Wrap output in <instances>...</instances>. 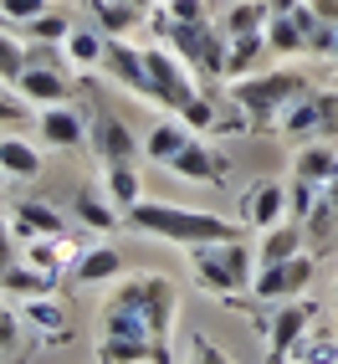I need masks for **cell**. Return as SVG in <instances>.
Segmentation results:
<instances>
[{"mask_svg":"<svg viewBox=\"0 0 338 364\" xmlns=\"http://www.w3.org/2000/svg\"><path fill=\"white\" fill-rule=\"evenodd\" d=\"M143 62H149V92H143V103H154V108H169V113H180L190 98H195V72H190V62L175 52V46H143Z\"/></svg>","mask_w":338,"mask_h":364,"instance_id":"5b68a950","label":"cell"},{"mask_svg":"<svg viewBox=\"0 0 338 364\" xmlns=\"http://www.w3.org/2000/svg\"><path fill=\"white\" fill-rule=\"evenodd\" d=\"M26 318H31L41 333H52V338H67V313H62L52 298H46V293H36V298L26 303Z\"/></svg>","mask_w":338,"mask_h":364,"instance_id":"4dcf8cb0","label":"cell"},{"mask_svg":"<svg viewBox=\"0 0 338 364\" xmlns=\"http://www.w3.org/2000/svg\"><path fill=\"white\" fill-rule=\"evenodd\" d=\"M11 215H16V221H11L16 236H31V241L36 236H62V215L52 205H41V200H21Z\"/></svg>","mask_w":338,"mask_h":364,"instance_id":"cb8c5ba5","label":"cell"},{"mask_svg":"<svg viewBox=\"0 0 338 364\" xmlns=\"http://www.w3.org/2000/svg\"><path fill=\"white\" fill-rule=\"evenodd\" d=\"M267 31H251V36H231V52H226V77H246L256 67V57H267Z\"/></svg>","mask_w":338,"mask_h":364,"instance_id":"4316f807","label":"cell"},{"mask_svg":"<svg viewBox=\"0 0 338 364\" xmlns=\"http://www.w3.org/2000/svg\"><path fill=\"white\" fill-rule=\"evenodd\" d=\"M92 354H98L103 364H138V359H164L169 349L154 344V338H133V333H103Z\"/></svg>","mask_w":338,"mask_h":364,"instance_id":"e0dca14e","label":"cell"},{"mask_svg":"<svg viewBox=\"0 0 338 364\" xmlns=\"http://www.w3.org/2000/svg\"><path fill=\"white\" fill-rule=\"evenodd\" d=\"M16 344H21V318L0 303V354H16Z\"/></svg>","mask_w":338,"mask_h":364,"instance_id":"74e56055","label":"cell"},{"mask_svg":"<svg viewBox=\"0 0 338 364\" xmlns=\"http://www.w3.org/2000/svg\"><path fill=\"white\" fill-rule=\"evenodd\" d=\"M0 175H6V180H36L41 175V149L31 139L6 134V139H0Z\"/></svg>","mask_w":338,"mask_h":364,"instance_id":"ac0fdd59","label":"cell"},{"mask_svg":"<svg viewBox=\"0 0 338 364\" xmlns=\"http://www.w3.org/2000/svg\"><path fill=\"white\" fill-rule=\"evenodd\" d=\"M307 6H312V11H318L323 21H333V26H338V0H307Z\"/></svg>","mask_w":338,"mask_h":364,"instance_id":"ab89813d","label":"cell"},{"mask_svg":"<svg viewBox=\"0 0 338 364\" xmlns=\"http://www.w3.org/2000/svg\"><path fill=\"white\" fill-rule=\"evenodd\" d=\"M103 190H108V200H113L118 210L138 205L143 190H138V169H133V159H129V164H103Z\"/></svg>","mask_w":338,"mask_h":364,"instance_id":"484cf974","label":"cell"},{"mask_svg":"<svg viewBox=\"0 0 338 364\" xmlns=\"http://www.w3.org/2000/svg\"><path fill=\"white\" fill-rule=\"evenodd\" d=\"M133 6H143V11H154V6H164V0H133Z\"/></svg>","mask_w":338,"mask_h":364,"instance_id":"7bdbcfd3","label":"cell"},{"mask_svg":"<svg viewBox=\"0 0 338 364\" xmlns=\"http://www.w3.org/2000/svg\"><path fill=\"white\" fill-rule=\"evenodd\" d=\"M312 318H318V308L312 303H298V298H287L277 313H272V323H267V359H293V354H302V338H307V328H312Z\"/></svg>","mask_w":338,"mask_h":364,"instance_id":"9c48e42d","label":"cell"},{"mask_svg":"<svg viewBox=\"0 0 338 364\" xmlns=\"http://www.w3.org/2000/svg\"><path fill=\"white\" fill-rule=\"evenodd\" d=\"M272 11H293V6H302V0H267Z\"/></svg>","mask_w":338,"mask_h":364,"instance_id":"b9f144b4","label":"cell"},{"mask_svg":"<svg viewBox=\"0 0 338 364\" xmlns=\"http://www.w3.org/2000/svg\"><path fill=\"white\" fill-rule=\"evenodd\" d=\"M138 21H143V6H133V0H92V26L103 36H129Z\"/></svg>","mask_w":338,"mask_h":364,"instance_id":"603a6c76","label":"cell"},{"mask_svg":"<svg viewBox=\"0 0 338 364\" xmlns=\"http://www.w3.org/2000/svg\"><path fill=\"white\" fill-rule=\"evenodd\" d=\"M52 272H41L36 262H26V257H16L11 267H6V277H0V287L6 293H21V298H36V293H52Z\"/></svg>","mask_w":338,"mask_h":364,"instance_id":"d4e9b609","label":"cell"},{"mask_svg":"<svg viewBox=\"0 0 338 364\" xmlns=\"http://www.w3.org/2000/svg\"><path fill=\"white\" fill-rule=\"evenodd\" d=\"M87 144H92V154H98V164H129V159H133V134H129V124H124L113 108H103V103L92 108Z\"/></svg>","mask_w":338,"mask_h":364,"instance_id":"30bf717a","label":"cell"},{"mask_svg":"<svg viewBox=\"0 0 338 364\" xmlns=\"http://www.w3.org/2000/svg\"><path fill=\"white\" fill-rule=\"evenodd\" d=\"M124 221L143 236H159V241H175V247H200V241H226V236H246L236 221L226 215H210L195 205H169V200H138L124 210Z\"/></svg>","mask_w":338,"mask_h":364,"instance_id":"6da1fadb","label":"cell"},{"mask_svg":"<svg viewBox=\"0 0 338 364\" xmlns=\"http://www.w3.org/2000/svg\"><path fill=\"white\" fill-rule=\"evenodd\" d=\"M312 272H318V262H312L307 252L282 257V262H267V267H256L251 298H261V303H287V298H302V293H307V282H312Z\"/></svg>","mask_w":338,"mask_h":364,"instance_id":"ba28073f","label":"cell"},{"mask_svg":"<svg viewBox=\"0 0 338 364\" xmlns=\"http://www.w3.org/2000/svg\"><path fill=\"white\" fill-rule=\"evenodd\" d=\"M190 139H195V129H190L185 118H175V113H169L159 129H149V139H143V154H149L154 164H169V159H175Z\"/></svg>","mask_w":338,"mask_h":364,"instance_id":"ffe728a7","label":"cell"},{"mask_svg":"<svg viewBox=\"0 0 338 364\" xmlns=\"http://www.w3.org/2000/svg\"><path fill=\"white\" fill-rule=\"evenodd\" d=\"M113 298L124 303V308H133L138 318L149 323V333L159 338V344L169 338V328H175V298H180L169 277H159V272H133Z\"/></svg>","mask_w":338,"mask_h":364,"instance_id":"8992f818","label":"cell"},{"mask_svg":"<svg viewBox=\"0 0 338 364\" xmlns=\"http://www.w3.org/2000/svg\"><path fill=\"white\" fill-rule=\"evenodd\" d=\"M72 210H77V221H82V226H92V231H113L118 221H124L113 200H103V196H87V190H82L77 200H72Z\"/></svg>","mask_w":338,"mask_h":364,"instance_id":"f546056e","label":"cell"},{"mask_svg":"<svg viewBox=\"0 0 338 364\" xmlns=\"http://www.w3.org/2000/svg\"><path fill=\"white\" fill-rule=\"evenodd\" d=\"M26 113H31V103L21 98V92H0V129H16V124H26Z\"/></svg>","mask_w":338,"mask_h":364,"instance_id":"d590c367","label":"cell"},{"mask_svg":"<svg viewBox=\"0 0 338 364\" xmlns=\"http://www.w3.org/2000/svg\"><path fill=\"white\" fill-rule=\"evenodd\" d=\"M11 87H16L31 108L67 103V92H72V82L62 77V67H52V62H26V72H21V77H16Z\"/></svg>","mask_w":338,"mask_h":364,"instance_id":"4fadbf2b","label":"cell"},{"mask_svg":"<svg viewBox=\"0 0 338 364\" xmlns=\"http://www.w3.org/2000/svg\"><path fill=\"white\" fill-rule=\"evenodd\" d=\"M333 169H338V144L333 139H307L298 144V154H293V180H307V185H328L333 180Z\"/></svg>","mask_w":338,"mask_h":364,"instance_id":"2e32d148","label":"cell"},{"mask_svg":"<svg viewBox=\"0 0 338 364\" xmlns=\"http://www.w3.org/2000/svg\"><path fill=\"white\" fill-rule=\"evenodd\" d=\"M256 252L246 247V236H226V241H200V247H190V272L205 293H246L256 282Z\"/></svg>","mask_w":338,"mask_h":364,"instance_id":"3957f363","label":"cell"},{"mask_svg":"<svg viewBox=\"0 0 338 364\" xmlns=\"http://www.w3.org/2000/svg\"><path fill=\"white\" fill-rule=\"evenodd\" d=\"M103 46L108 36L98 26H72L67 36V62H77V67H103Z\"/></svg>","mask_w":338,"mask_h":364,"instance_id":"83f0119b","label":"cell"},{"mask_svg":"<svg viewBox=\"0 0 338 364\" xmlns=\"http://www.w3.org/2000/svg\"><path fill=\"white\" fill-rule=\"evenodd\" d=\"M103 72L118 82V87H129V92H149V62H143V46H133L129 36H108L103 46Z\"/></svg>","mask_w":338,"mask_h":364,"instance_id":"7c38bea8","label":"cell"},{"mask_svg":"<svg viewBox=\"0 0 338 364\" xmlns=\"http://www.w3.org/2000/svg\"><path fill=\"white\" fill-rule=\"evenodd\" d=\"M267 46H272V52H307V36H302V26H298L293 11H272V21H267Z\"/></svg>","mask_w":338,"mask_h":364,"instance_id":"f1b7e54d","label":"cell"},{"mask_svg":"<svg viewBox=\"0 0 338 364\" xmlns=\"http://www.w3.org/2000/svg\"><path fill=\"white\" fill-rule=\"evenodd\" d=\"M277 129L293 139V144L338 139V92H302V98L277 118Z\"/></svg>","mask_w":338,"mask_h":364,"instance_id":"52a82bcc","label":"cell"},{"mask_svg":"<svg viewBox=\"0 0 338 364\" xmlns=\"http://www.w3.org/2000/svg\"><path fill=\"white\" fill-rule=\"evenodd\" d=\"M26 62H31V57H26V41L0 26V82H16L21 72H26Z\"/></svg>","mask_w":338,"mask_h":364,"instance_id":"1f68e13d","label":"cell"},{"mask_svg":"<svg viewBox=\"0 0 338 364\" xmlns=\"http://www.w3.org/2000/svg\"><path fill=\"white\" fill-rule=\"evenodd\" d=\"M169 175H180V180H205V185H226V180H231V159H226L221 149H210V144L195 134L175 159H169Z\"/></svg>","mask_w":338,"mask_h":364,"instance_id":"8fae6325","label":"cell"},{"mask_svg":"<svg viewBox=\"0 0 338 364\" xmlns=\"http://www.w3.org/2000/svg\"><path fill=\"white\" fill-rule=\"evenodd\" d=\"M267 21H272L267 0H231L221 11V31L226 36H251V31H267Z\"/></svg>","mask_w":338,"mask_h":364,"instance_id":"7402d4cb","label":"cell"},{"mask_svg":"<svg viewBox=\"0 0 338 364\" xmlns=\"http://www.w3.org/2000/svg\"><path fill=\"white\" fill-rule=\"evenodd\" d=\"M11 236H16V231H0V277H6V267L16 262V252H11Z\"/></svg>","mask_w":338,"mask_h":364,"instance_id":"f35d334b","label":"cell"},{"mask_svg":"<svg viewBox=\"0 0 338 364\" xmlns=\"http://www.w3.org/2000/svg\"><path fill=\"white\" fill-rule=\"evenodd\" d=\"M159 16L164 21H205L210 11H205V0H164Z\"/></svg>","mask_w":338,"mask_h":364,"instance_id":"e575fe53","label":"cell"},{"mask_svg":"<svg viewBox=\"0 0 338 364\" xmlns=\"http://www.w3.org/2000/svg\"><path fill=\"white\" fill-rule=\"evenodd\" d=\"M175 118H185V124L190 129H195V134H205V129H215V103H210V92H195V98H190Z\"/></svg>","mask_w":338,"mask_h":364,"instance_id":"836d02e7","label":"cell"},{"mask_svg":"<svg viewBox=\"0 0 338 364\" xmlns=\"http://www.w3.org/2000/svg\"><path fill=\"white\" fill-rule=\"evenodd\" d=\"M241 210H246V226L267 231V226L287 221V210H293V196H287V185H282V180H267V185H256L251 196L241 200Z\"/></svg>","mask_w":338,"mask_h":364,"instance_id":"9a60e30c","label":"cell"},{"mask_svg":"<svg viewBox=\"0 0 338 364\" xmlns=\"http://www.w3.org/2000/svg\"><path fill=\"white\" fill-rule=\"evenodd\" d=\"M159 21V41L164 46H175V52L190 62V72H195L200 82H215V77H226V52H231V36L221 31V21Z\"/></svg>","mask_w":338,"mask_h":364,"instance_id":"277c9868","label":"cell"},{"mask_svg":"<svg viewBox=\"0 0 338 364\" xmlns=\"http://www.w3.org/2000/svg\"><path fill=\"white\" fill-rule=\"evenodd\" d=\"M323 200H328V210H333V215H338V169H333V180H328V185H323Z\"/></svg>","mask_w":338,"mask_h":364,"instance_id":"60d3db41","label":"cell"},{"mask_svg":"<svg viewBox=\"0 0 338 364\" xmlns=\"http://www.w3.org/2000/svg\"><path fill=\"white\" fill-rule=\"evenodd\" d=\"M36 134L46 139V149H77L87 139V124H82L77 108L52 103V108H36Z\"/></svg>","mask_w":338,"mask_h":364,"instance_id":"5bb4252c","label":"cell"},{"mask_svg":"<svg viewBox=\"0 0 338 364\" xmlns=\"http://www.w3.org/2000/svg\"><path fill=\"white\" fill-rule=\"evenodd\" d=\"M333 62H338V46H333Z\"/></svg>","mask_w":338,"mask_h":364,"instance_id":"ee69618b","label":"cell"},{"mask_svg":"<svg viewBox=\"0 0 338 364\" xmlns=\"http://www.w3.org/2000/svg\"><path fill=\"white\" fill-rule=\"evenodd\" d=\"M302 236H307V226L298 221H277V226H267L261 231V247H256V262L267 267V262H282V257H298L302 252Z\"/></svg>","mask_w":338,"mask_h":364,"instance_id":"d6986e66","label":"cell"},{"mask_svg":"<svg viewBox=\"0 0 338 364\" xmlns=\"http://www.w3.org/2000/svg\"><path fill=\"white\" fill-rule=\"evenodd\" d=\"M72 277H77V282H113V277H124V252H118V247L77 252V262H72Z\"/></svg>","mask_w":338,"mask_h":364,"instance_id":"44dd1931","label":"cell"},{"mask_svg":"<svg viewBox=\"0 0 338 364\" xmlns=\"http://www.w3.org/2000/svg\"><path fill=\"white\" fill-rule=\"evenodd\" d=\"M41 11H46V0H0V16H6V21H21V26L36 21Z\"/></svg>","mask_w":338,"mask_h":364,"instance_id":"8d00e7d4","label":"cell"},{"mask_svg":"<svg viewBox=\"0 0 338 364\" xmlns=\"http://www.w3.org/2000/svg\"><path fill=\"white\" fill-rule=\"evenodd\" d=\"M26 31H31V41H57V46H67L72 21H67L62 11H41L36 21H26Z\"/></svg>","mask_w":338,"mask_h":364,"instance_id":"d6a6232c","label":"cell"},{"mask_svg":"<svg viewBox=\"0 0 338 364\" xmlns=\"http://www.w3.org/2000/svg\"><path fill=\"white\" fill-rule=\"evenodd\" d=\"M302 92H312V82H307V72H298V67L231 77V103L241 108V118H246L251 129H272L277 118L302 98Z\"/></svg>","mask_w":338,"mask_h":364,"instance_id":"7a4b0ae2","label":"cell"}]
</instances>
